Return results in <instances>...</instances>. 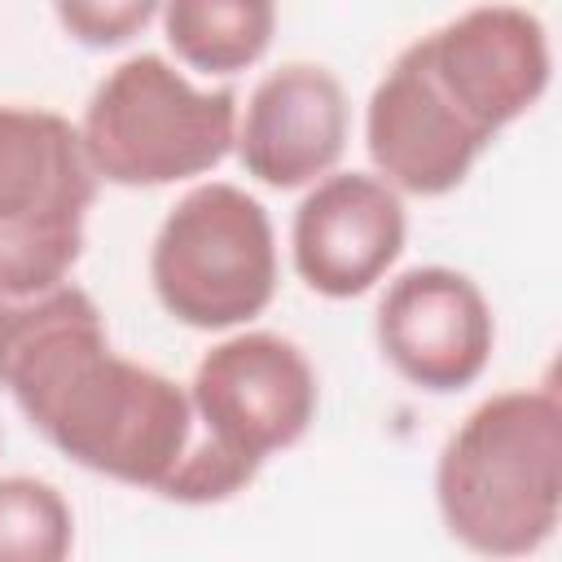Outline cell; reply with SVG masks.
Listing matches in <instances>:
<instances>
[{"instance_id": "obj_6", "label": "cell", "mask_w": 562, "mask_h": 562, "mask_svg": "<svg viewBox=\"0 0 562 562\" xmlns=\"http://www.w3.org/2000/svg\"><path fill=\"white\" fill-rule=\"evenodd\" d=\"M149 281L162 312L189 329L255 321L277 294V237L263 202L228 180L193 184L154 237Z\"/></svg>"}, {"instance_id": "obj_14", "label": "cell", "mask_w": 562, "mask_h": 562, "mask_svg": "<svg viewBox=\"0 0 562 562\" xmlns=\"http://www.w3.org/2000/svg\"><path fill=\"white\" fill-rule=\"evenodd\" d=\"M61 31L83 48H119L140 35L162 0H53Z\"/></svg>"}, {"instance_id": "obj_8", "label": "cell", "mask_w": 562, "mask_h": 562, "mask_svg": "<svg viewBox=\"0 0 562 562\" xmlns=\"http://www.w3.org/2000/svg\"><path fill=\"white\" fill-rule=\"evenodd\" d=\"M373 334L404 382L448 395L487 369L496 321L483 290L465 272L422 263L386 285Z\"/></svg>"}, {"instance_id": "obj_10", "label": "cell", "mask_w": 562, "mask_h": 562, "mask_svg": "<svg viewBox=\"0 0 562 562\" xmlns=\"http://www.w3.org/2000/svg\"><path fill=\"white\" fill-rule=\"evenodd\" d=\"M347 92L316 61H285L263 75L237 110V158L268 189H299L334 171L347 149Z\"/></svg>"}, {"instance_id": "obj_2", "label": "cell", "mask_w": 562, "mask_h": 562, "mask_svg": "<svg viewBox=\"0 0 562 562\" xmlns=\"http://www.w3.org/2000/svg\"><path fill=\"white\" fill-rule=\"evenodd\" d=\"M435 501L448 536L470 553H536L562 514L558 391H501L483 400L439 452Z\"/></svg>"}, {"instance_id": "obj_5", "label": "cell", "mask_w": 562, "mask_h": 562, "mask_svg": "<svg viewBox=\"0 0 562 562\" xmlns=\"http://www.w3.org/2000/svg\"><path fill=\"white\" fill-rule=\"evenodd\" d=\"M97 171L70 119L44 105H0V299H26L70 277Z\"/></svg>"}, {"instance_id": "obj_4", "label": "cell", "mask_w": 562, "mask_h": 562, "mask_svg": "<svg viewBox=\"0 0 562 562\" xmlns=\"http://www.w3.org/2000/svg\"><path fill=\"white\" fill-rule=\"evenodd\" d=\"M79 136L97 180L123 189L193 180L228 158L237 92L198 88L167 57L136 53L92 88Z\"/></svg>"}, {"instance_id": "obj_12", "label": "cell", "mask_w": 562, "mask_h": 562, "mask_svg": "<svg viewBox=\"0 0 562 562\" xmlns=\"http://www.w3.org/2000/svg\"><path fill=\"white\" fill-rule=\"evenodd\" d=\"M162 31L189 70L237 75L268 53L277 0H162Z\"/></svg>"}, {"instance_id": "obj_1", "label": "cell", "mask_w": 562, "mask_h": 562, "mask_svg": "<svg viewBox=\"0 0 562 562\" xmlns=\"http://www.w3.org/2000/svg\"><path fill=\"white\" fill-rule=\"evenodd\" d=\"M0 386L61 457L127 487L162 496L193 448L189 386L119 356L70 281L0 299Z\"/></svg>"}, {"instance_id": "obj_9", "label": "cell", "mask_w": 562, "mask_h": 562, "mask_svg": "<svg viewBox=\"0 0 562 562\" xmlns=\"http://www.w3.org/2000/svg\"><path fill=\"white\" fill-rule=\"evenodd\" d=\"M404 233L400 189L369 171H325L294 211V272L325 299H356L391 272Z\"/></svg>"}, {"instance_id": "obj_11", "label": "cell", "mask_w": 562, "mask_h": 562, "mask_svg": "<svg viewBox=\"0 0 562 562\" xmlns=\"http://www.w3.org/2000/svg\"><path fill=\"white\" fill-rule=\"evenodd\" d=\"M364 145L391 189L439 198L470 176V167L492 140H483L435 92L417 57L404 48L369 97Z\"/></svg>"}, {"instance_id": "obj_13", "label": "cell", "mask_w": 562, "mask_h": 562, "mask_svg": "<svg viewBox=\"0 0 562 562\" xmlns=\"http://www.w3.org/2000/svg\"><path fill=\"white\" fill-rule=\"evenodd\" d=\"M75 544L66 496L35 474L0 479V562H61Z\"/></svg>"}, {"instance_id": "obj_3", "label": "cell", "mask_w": 562, "mask_h": 562, "mask_svg": "<svg viewBox=\"0 0 562 562\" xmlns=\"http://www.w3.org/2000/svg\"><path fill=\"white\" fill-rule=\"evenodd\" d=\"M189 404L193 448L162 496L180 505L228 501L272 452L307 435L316 417V369L290 338L246 329L198 360Z\"/></svg>"}, {"instance_id": "obj_7", "label": "cell", "mask_w": 562, "mask_h": 562, "mask_svg": "<svg viewBox=\"0 0 562 562\" xmlns=\"http://www.w3.org/2000/svg\"><path fill=\"white\" fill-rule=\"evenodd\" d=\"M435 92L483 136L522 119L549 88V31L518 4H479L408 44Z\"/></svg>"}]
</instances>
